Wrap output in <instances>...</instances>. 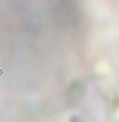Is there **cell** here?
Masks as SVG:
<instances>
[{
    "label": "cell",
    "instance_id": "cell-1",
    "mask_svg": "<svg viewBox=\"0 0 119 122\" xmlns=\"http://www.w3.org/2000/svg\"><path fill=\"white\" fill-rule=\"evenodd\" d=\"M70 122H84L81 117H78V116H73L71 119H70Z\"/></svg>",
    "mask_w": 119,
    "mask_h": 122
}]
</instances>
